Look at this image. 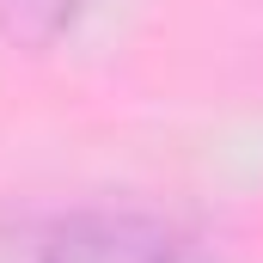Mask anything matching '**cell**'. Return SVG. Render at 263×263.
Segmentation results:
<instances>
[{
    "label": "cell",
    "mask_w": 263,
    "mask_h": 263,
    "mask_svg": "<svg viewBox=\"0 0 263 263\" xmlns=\"http://www.w3.org/2000/svg\"><path fill=\"white\" fill-rule=\"evenodd\" d=\"M86 0H0V31L12 43H49Z\"/></svg>",
    "instance_id": "cell-2"
},
{
    "label": "cell",
    "mask_w": 263,
    "mask_h": 263,
    "mask_svg": "<svg viewBox=\"0 0 263 263\" xmlns=\"http://www.w3.org/2000/svg\"><path fill=\"white\" fill-rule=\"evenodd\" d=\"M0 263H202V251L147 214H49L18 227Z\"/></svg>",
    "instance_id": "cell-1"
}]
</instances>
